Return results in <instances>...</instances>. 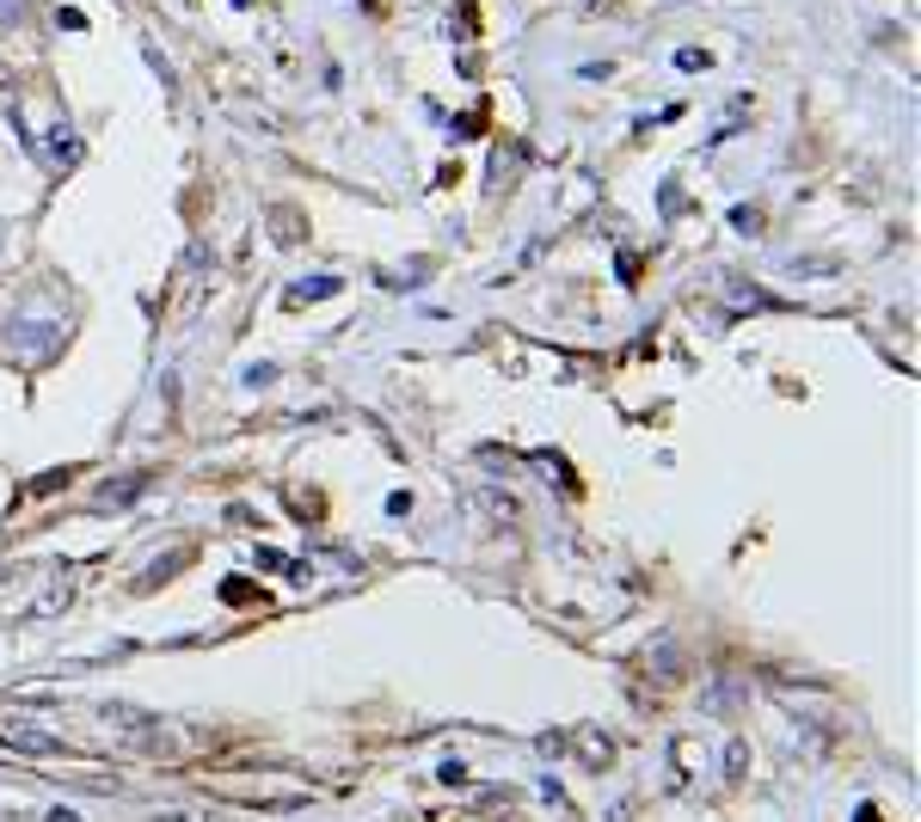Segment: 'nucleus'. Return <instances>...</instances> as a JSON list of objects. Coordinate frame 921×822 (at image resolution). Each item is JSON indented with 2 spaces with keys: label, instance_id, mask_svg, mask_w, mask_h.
I'll return each mask as SVG.
<instances>
[{
  "label": "nucleus",
  "instance_id": "f257e3e1",
  "mask_svg": "<svg viewBox=\"0 0 921 822\" xmlns=\"http://www.w3.org/2000/svg\"><path fill=\"white\" fill-rule=\"evenodd\" d=\"M0 743L32 749V755H68L62 737H49V730H37V725H13V718H0Z\"/></svg>",
  "mask_w": 921,
  "mask_h": 822
}]
</instances>
